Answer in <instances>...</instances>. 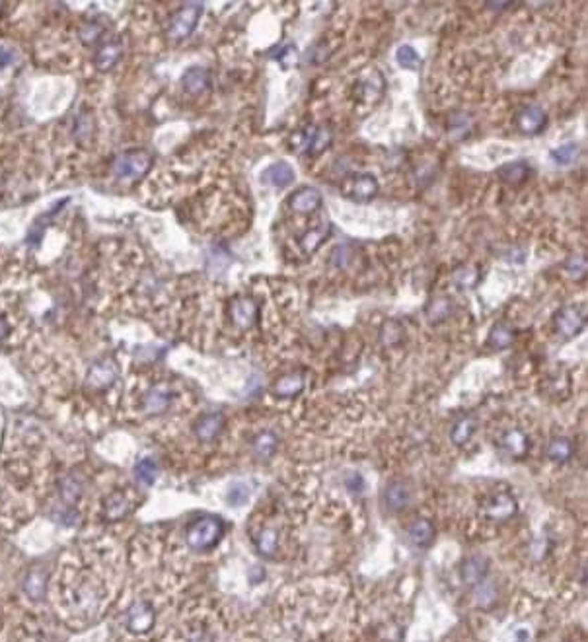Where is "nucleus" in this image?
<instances>
[{
	"mask_svg": "<svg viewBox=\"0 0 588 642\" xmlns=\"http://www.w3.org/2000/svg\"><path fill=\"white\" fill-rule=\"evenodd\" d=\"M530 172H532V169H530L528 162L516 160V162H509V164H503V166L499 167V177H501L506 185L518 187V185H522L528 179Z\"/></svg>",
	"mask_w": 588,
	"mask_h": 642,
	"instance_id": "obj_18",
	"label": "nucleus"
},
{
	"mask_svg": "<svg viewBox=\"0 0 588 642\" xmlns=\"http://www.w3.org/2000/svg\"><path fill=\"white\" fill-rule=\"evenodd\" d=\"M261 179H263V184L273 185L275 189H286L288 185L294 184L296 172L288 162L281 160V162H275L269 167H265L263 174H261Z\"/></svg>",
	"mask_w": 588,
	"mask_h": 642,
	"instance_id": "obj_13",
	"label": "nucleus"
},
{
	"mask_svg": "<svg viewBox=\"0 0 588 642\" xmlns=\"http://www.w3.org/2000/svg\"><path fill=\"white\" fill-rule=\"evenodd\" d=\"M380 337H382V342H386V345H395V342L402 339V327L397 326L395 321H388L386 326L382 327Z\"/></svg>",
	"mask_w": 588,
	"mask_h": 642,
	"instance_id": "obj_39",
	"label": "nucleus"
},
{
	"mask_svg": "<svg viewBox=\"0 0 588 642\" xmlns=\"http://www.w3.org/2000/svg\"><path fill=\"white\" fill-rule=\"evenodd\" d=\"M329 230H331V226L329 222H321L316 228H310V230H306V232L300 236V240H298V245H300V250L304 253H314L316 250H319L324 242L328 240Z\"/></svg>",
	"mask_w": 588,
	"mask_h": 642,
	"instance_id": "obj_21",
	"label": "nucleus"
},
{
	"mask_svg": "<svg viewBox=\"0 0 588 642\" xmlns=\"http://www.w3.org/2000/svg\"><path fill=\"white\" fill-rule=\"evenodd\" d=\"M203 16V6L199 2H193V4H187L184 8H179L172 16L168 25V37L170 39H174V41H179V39H185V37H189V35L193 34L195 27L199 24V20Z\"/></svg>",
	"mask_w": 588,
	"mask_h": 642,
	"instance_id": "obj_4",
	"label": "nucleus"
},
{
	"mask_svg": "<svg viewBox=\"0 0 588 642\" xmlns=\"http://www.w3.org/2000/svg\"><path fill=\"white\" fill-rule=\"evenodd\" d=\"M547 458L551 459L554 463H559V466H563L567 461H571L573 454H575V448H573V442L569 438H565V436H555L549 440L546 448Z\"/></svg>",
	"mask_w": 588,
	"mask_h": 642,
	"instance_id": "obj_24",
	"label": "nucleus"
},
{
	"mask_svg": "<svg viewBox=\"0 0 588 642\" xmlns=\"http://www.w3.org/2000/svg\"><path fill=\"white\" fill-rule=\"evenodd\" d=\"M354 251L351 250V245H347V243H339L335 245L333 250H331V255H329V265H333L335 269H347L351 265V261H353Z\"/></svg>",
	"mask_w": 588,
	"mask_h": 642,
	"instance_id": "obj_34",
	"label": "nucleus"
},
{
	"mask_svg": "<svg viewBox=\"0 0 588 642\" xmlns=\"http://www.w3.org/2000/svg\"><path fill=\"white\" fill-rule=\"evenodd\" d=\"M407 537L415 547H427L435 539V525L430 524L429 520L419 518L407 527Z\"/></svg>",
	"mask_w": 588,
	"mask_h": 642,
	"instance_id": "obj_22",
	"label": "nucleus"
},
{
	"mask_svg": "<svg viewBox=\"0 0 588 642\" xmlns=\"http://www.w3.org/2000/svg\"><path fill=\"white\" fill-rule=\"evenodd\" d=\"M565 271H567L575 281L584 278V275H587V257H584L582 253H577V255L569 257L567 259V263H565Z\"/></svg>",
	"mask_w": 588,
	"mask_h": 642,
	"instance_id": "obj_38",
	"label": "nucleus"
},
{
	"mask_svg": "<svg viewBox=\"0 0 588 642\" xmlns=\"http://www.w3.org/2000/svg\"><path fill=\"white\" fill-rule=\"evenodd\" d=\"M499 444H501V450H503L506 456H511L513 459L526 458L530 451V446H532L528 440V436H526L524 430H520V428H509L506 432H503Z\"/></svg>",
	"mask_w": 588,
	"mask_h": 642,
	"instance_id": "obj_11",
	"label": "nucleus"
},
{
	"mask_svg": "<svg viewBox=\"0 0 588 642\" xmlns=\"http://www.w3.org/2000/svg\"><path fill=\"white\" fill-rule=\"evenodd\" d=\"M487 559L481 557V555H475V557H470V559L464 563L462 572H460V574H462L464 584H468V586H479V584L483 582V578L487 576Z\"/></svg>",
	"mask_w": 588,
	"mask_h": 642,
	"instance_id": "obj_17",
	"label": "nucleus"
},
{
	"mask_svg": "<svg viewBox=\"0 0 588 642\" xmlns=\"http://www.w3.org/2000/svg\"><path fill=\"white\" fill-rule=\"evenodd\" d=\"M481 588H479L478 592V603L479 605H483V608H487L489 603H493L495 601V586L491 582L487 584H479Z\"/></svg>",
	"mask_w": 588,
	"mask_h": 642,
	"instance_id": "obj_41",
	"label": "nucleus"
},
{
	"mask_svg": "<svg viewBox=\"0 0 588 642\" xmlns=\"http://www.w3.org/2000/svg\"><path fill=\"white\" fill-rule=\"evenodd\" d=\"M319 205H321V193L314 187H302L300 191L288 197V207L298 214H310L319 209Z\"/></svg>",
	"mask_w": 588,
	"mask_h": 642,
	"instance_id": "obj_14",
	"label": "nucleus"
},
{
	"mask_svg": "<svg viewBox=\"0 0 588 642\" xmlns=\"http://www.w3.org/2000/svg\"><path fill=\"white\" fill-rule=\"evenodd\" d=\"M273 58H275L283 68H290L294 67V63L298 60V49H296V45H293V43H286V45H283L277 53H273Z\"/></svg>",
	"mask_w": 588,
	"mask_h": 642,
	"instance_id": "obj_37",
	"label": "nucleus"
},
{
	"mask_svg": "<svg viewBox=\"0 0 588 642\" xmlns=\"http://www.w3.org/2000/svg\"><path fill=\"white\" fill-rule=\"evenodd\" d=\"M222 534H224V524L220 518H199L187 527L185 541L189 545V549L201 553V551L212 549L222 539Z\"/></svg>",
	"mask_w": 588,
	"mask_h": 642,
	"instance_id": "obj_1",
	"label": "nucleus"
},
{
	"mask_svg": "<svg viewBox=\"0 0 588 642\" xmlns=\"http://www.w3.org/2000/svg\"><path fill=\"white\" fill-rule=\"evenodd\" d=\"M154 621H156V613H154V608L148 601H136L127 613V627H129L131 633H148L154 627Z\"/></svg>",
	"mask_w": 588,
	"mask_h": 642,
	"instance_id": "obj_9",
	"label": "nucleus"
},
{
	"mask_svg": "<svg viewBox=\"0 0 588 642\" xmlns=\"http://www.w3.org/2000/svg\"><path fill=\"white\" fill-rule=\"evenodd\" d=\"M250 487L244 483H236L232 484V489L228 492V501L232 502V504H244L248 499H250Z\"/></svg>",
	"mask_w": 588,
	"mask_h": 642,
	"instance_id": "obj_40",
	"label": "nucleus"
},
{
	"mask_svg": "<svg viewBox=\"0 0 588 642\" xmlns=\"http://www.w3.org/2000/svg\"><path fill=\"white\" fill-rule=\"evenodd\" d=\"M6 331H8V327H6V323H4V321L0 319V339H2L4 335H6Z\"/></svg>",
	"mask_w": 588,
	"mask_h": 642,
	"instance_id": "obj_45",
	"label": "nucleus"
},
{
	"mask_svg": "<svg viewBox=\"0 0 588 642\" xmlns=\"http://www.w3.org/2000/svg\"><path fill=\"white\" fill-rule=\"evenodd\" d=\"M174 399V392L172 385L168 384H156L151 392L144 397V409L152 413V415H160L170 407V403Z\"/></svg>",
	"mask_w": 588,
	"mask_h": 642,
	"instance_id": "obj_15",
	"label": "nucleus"
},
{
	"mask_svg": "<svg viewBox=\"0 0 588 642\" xmlns=\"http://www.w3.org/2000/svg\"><path fill=\"white\" fill-rule=\"evenodd\" d=\"M304 385H306L304 375L300 372H290V374L279 378L273 385V393L281 399H290V397H296L304 392Z\"/></svg>",
	"mask_w": 588,
	"mask_h": 642,
	"instance_id": "obj_16",
	"label": "nucleus"
},
{
	"mask_svg": "<svg viewBox=\"0 0 588 642\" xmlns=\"http://www.w3.org/2000/svg\"><path fill=\"white\" fill-rule=\"evenodd\" d=\"M156 477H158V467H156V461H154V459L144 458L136 463V479H139L141 483L146 484V487H151V484L156 481Z\"/></svg>",
	"mask_w": 588,
	"mask_h": 642,
	"instance_id": "obj_35",
	"label": "nucleus"
},
{
	"mask_svg": "<svg viewBox=\"0 0 588 642\" xmlns=\"http://www.w3.org/2000/svg\"><path fill=\"white\" fill-rule=\"evenodd\" d=\"M131 506L133 504L125 496V492H113L110 496V501H108V506H106V516L111 518V520L123 518L131 512Z\"/></svg>",
	"mask_w": 588,
	"mask_h": 642,
	"instance_id": "obj_31",
	"label": "nucleus"
},
{
	"mask_svg": "<svg viewBox=\"0 0 588 642\" xmlns=\"http://www.w3.org/2000/svg\"><path fill=\"white\" fill-rule=\"evenodd\" d=\"M253 545L261 557H273L279 547V534L273 527H261L257 534H253Z\"/></svg>",
	"mask_w": 588,
	"mask_h": 642,
	"instance_id": "obj_25",
	"label": "nucleus"
},
{
	"mask_svg": "<svg viewBox=\"0 0 588 642\" xmlns=\"http://www.w3.org/2000/svg\"><path fill=\"white\" fill-rule=\"evenodd\" d=\"M471 127H473V121H471V117L468 113H464V111H456L450 117V121H448V133H450V139L454 141H462L466 139L468 134L471 133Z\"/></svg>",
	"mask_w": 588,
	"mask_h": 642,
	"instance_id": "obj_29",
	"label": "nucleus"
},
{
	"mask_svg": "<svg viewBox=\"0 0 588 642\" xmlns=\"http://www.w3.org/2000/svg\"><path fill=\"white\" fill-rule=\"evenodd\" d=\"M475 428H478V423H475V418L471 417V415H466L460 420H456V425L452 426V430H450V438H452V442L456 446H464V444H468L473 438V434H475Z\"/></svg>",
	"mask_w": 588,
	"mask_h": 642,
	"instance_id": "obj_27",
	"label": "nucleus"
},
{
	"mask_svg": "<svg viewBox=\"0 0 588 642\" xmlns=\"http://www.w3.org/2000/svg\"><path fill=\"white\" fill-rule=\"evenodd\" d=\"M514 341V327L509 326V323H504V321H499L495 326L491 327V333H489L487 345L491 349L495 350H503L509 349Z\"/></svg>",
	"mask_w": 588,
	"mask_h": 642,
	"instance_id": "obj_26",
	"label": "nucleus"
},
{
	"mask_svg": "<svg viewBox=\"0 0 588 642\" xmlns=\"http://www.w3.org/2000/svg\"><path fill=\"white\" fill-rule=\"evenodd\" d=\"M584 326H587V309L579 304L563 306L554 316V329L561 339L577 337L584 329Z\"/></svg>",
	"mask_w": 588,
	"mask_h": 642,
	"instance_id": "obj_3",
	"label": "nucleus"
},
{
	"mask_svg": "<svg viewBox=\"0 0 588 642\" xmlns=\"http://www.w3.org/2000/svg\"><path fill=\"white\" fill-rule=\"evenodd\" d=\"M279 446V438L269 430H265V432H260L255 438H253L252 442V450L253 454L257 456L260 459H269L275 451H277Z\"/></svg>",
	"mask_w": 588,
	"mask_h": 642,
	"instance_id": "obj_28",
	"label": "nucleus"
},
{
	"mask_svg": "<svg viewBox=\"0 0 588 642\" xmlns=\"http://www.w3.org/2000/svg\"><path fill=\"white\" fill-rule=\"evenodd\" d=\"M395 60H397L400 67L407 68V70H417L421 67L419 53L411 45H402L395 53Z\"/></svg>",
	"mask_w": 588,
	"mask_h": 642,
	"instance_id": "obj_33",
	"label": "nucleus"
},
{
	"mask_svg": "<svg viewBox=\"0 0 588 642\" xmlns=\"http://www.w3.org/2000/svg\"><path fill=\"white\" fill-rule=\"evenodd\" d=\"M260 317V306L257 302L250 296H238L230 302V319L238 329L248 331L257 323Z\"/></svg>",
	"mask_w": 588,
	"mask_h": 642,
	"instance_id": "obj_7",
	"label": "nucleus"
},
{
	"mask_svg": "<svg viewBox=\"0 0 588 642\" xmlns=\"http://www.w3.org/2000/svg\"><path fill=\"white\" fill-rule=\"evenodd\" d=\"M224 426H226V418L222 413H207L195 423L193 432L201 442H212L224 430Z\"/></svg>",
	"mask_w": 588,
	"mask_h": 642,
	"instance_id": "obj_12",
	"label": "nucleus"
},
{
	"mask_svg": "<svg viewBox=\"0 0 588 642\" xmlns=\"http://www.w3.org/2000/svg\"><path fill=\"white\" fill-rule=\"evenodd\" d=\"M452 281L456 283L458 288H462V290H468V288H473L479 281V273L473 267H460L456 269V273L452 275Z\"/></svg>",
	"mask_w": 588,
	"mask_h": 642,
	"instance_id": "obj_36",
	"label": "nucleus"
},
{
	"mask_svg": "<svg viewBox=\"0 0 588 642\" xmlns=\"http://www.w3.org/2000/svg\"><path fill=\"white\" fill-rule=\"evenodd\" d=\"M119 58V47L115 45H110V47H106V49L101 51L100 57H98V65L101 68H108L111 65H115V60Z\"/></svg>",
	"mask_w": 588,
	"mask_h": 642,
	"instance_id": "obj_42",
	"label": "nucleus"
},
{
	"mask_svg": "<svg viewBox=\"0 0 588 642\" xmlns=\"http://www.w3.org/2000/svg\"><path fill=\"white\" fill-rule=\"evenodd\" d=\"M152 166L151 156L143 150L129 152L115 162V174L119 177H141Z\"/></svg>",
	"mask_w": 588,
	"mask_h": 642,
	"instance_id": "obj_10",
	"label": "nucleus"
},
{
	"mask_svg": "<svg viewBox=\"0 0 588 642\" xmlns=\"http://www.w3.org/2000/svg\"><path fill=\"white\" fill-rule=\"evenodd\" d=\"M43 588H45V580H43L41 576L34 572V574L30 576V582L25 586V590H27V593H32L34 598H41Z\"/></svg>",
	"mask_w": 588,
	"mask_h": 642,
	"instance_id": "obj_43",
	"label": "nucleus"
},
{
	"mask_svg": "<svg viewBox=\"0 0 588 642\" xmlns=\"http://www.w3.org/2000/svg\"><path fill=\"white\" fill-rule=\"evenodd\" d=\"M580 154L579 142H565L561 146H557L549 152V158L554 160L555 166H571L577 162Z\"/></svg>",
	"mask_w": 588,
	"mask_h": 642,
	"instance_id": "obj_30",
	"label": "nucleus"
},
{
	"mask_svg": "<svg viewBox=\"0 0 588 642\" xmlns=\"http://www.w3.org/2000/svg\"><path fill=\"white\" fill-rule=\"evenodd\" d=\"M359 86H361L362 100L378 101L382 98V94H384V76L376 68L369 70L366 76L359 82Z\"/></svg>",
	"mask_w": 588,
	"mask_h": 642,
	"instance_id": "obj_23",
	"label": "nucleus"
},
{
	"mask_svg": "<svg viewBox=\"0 0 588 642\" xmlns=\"http://www.w3.org/2000/svg\"><path fill=\"white\" fill-rule=\"evenodd\" d=\"M333 142V131L326 125H312L304 129L298 134V142H296V152H300L304 156L316 158L319 154L328 150Z\"/></svg>",
	"mask_w": 588,
	"mask_h": 642,
	"instance_id": "obj_2",
	"label": "nucleus"
},
{
	"mask_svg": "<svg viewBox=\"0 0 588 642\" xmlns=\"http://www.w3.org/2000/svg\"><path fill=\"white\" fill-rule=\"evenodd\" d=\"M450 314H452V302L448 300V298H435L427 306V317H429V321H433V323L445 321Z\"/></svg>",
	"mask_w": 588,
	"mask_h": 642,
	"instance_id": "obj_32",
	"label": "nucleus"
},
{
	"mask_svg": "<svg viewBox=\"0 0 588 642\" xmlns=\"http://www.w3.org/2000/svg\"><path fill=\"white\" fill-rule=\"evenodd\" d=\"M341 193L354 203H370L378 195V179L372 174H354L345 181Z\"/></svg>",
	"mask_w": 588,
	"mask_h": 642,
	"instance_id": "obj_6",
	"label": "nucleus"
},
{
	"mask_svg": "<svg viewBox=\"0 0 588 642\" xmlns=\"http://www.w3.org/2000/svg\"><path fill=\"white\" fill-rule=\"evenodd\" d=\"M481 512L487 520L506 522L516 514V499L509 491H497L485 499Z\"/></svg>",
	"mask_w": 588,
	"mask_h": 642,
	"instance_id": "obj_5",
	"label": "nucleus"
},
{
	"mask_svg": "<svg viewBox=\"0 0 588 642\" xmlns=\"http://www.w3.org/2000/svg\"><path fill=\"white\" fill-rule=\"evenodd\" d=\"M184 88L185 92L199 96V94L209 92L210 88V72L207 68L193 67L189 68L184 75Z\"/></svg>",
	"mask_w": 588,
	"mask_h": 642,
	"instance_id": "obj_20",
	"label": "nucleus"
},
{
	"mask_svg": "<svg viewBox=\"0 0 588 642\" xmlns=\"http://www.w3.org/2000/svg\"><path fill=\"white\" fill-rule=\"evenodd\" d=\"M384 501H386V506L392 512H402L409 506V501H411V494H409V489L405 487L402 481H394V483H390L386 487V491H384Z\"/></svg>",
	"mask_w": 588,
	"mask_h": 642,
	"instance_id": "obj_19",
	"label": "nucleus"
},
{
	"mask_svg": "<svg viewBox=\"0 0 588 642\" xmlns=\"http://www.w3.org/2000/svg\"><path fill=\"white\" fill-rule=\"evenodd\" d=\"M547 125V113L546 109L539 105H524V108L516 113V129L522 134L528 136H536Z\"/></svg>",
	"mask_w": 588,
	"mask_h": 642,
	"instance_id": "obj_8",
	"label": "nucleus"
},
{
	"mask_svg": "<svg viewBox=\"0 0 588 642\" xmlns=\"http://www.w3.org/2000/svg\"><path fill=\"white\" fill-rule=\"evenodd\" d=\"M347 484L351 491H362V477L359 473H349L347 475Z\"/></svg>",
	"mask_w": 588,
	"mask_h": 642,
	"instance_id": "obj_44",
	"label": "nucleus"
}]
</instances>
